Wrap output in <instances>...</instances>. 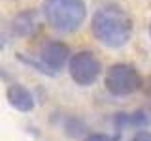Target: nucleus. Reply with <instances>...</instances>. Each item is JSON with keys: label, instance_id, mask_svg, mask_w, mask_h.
I'll return each mask as SVG.
<instances>
[{"label": "nucleus", "instance_id": "7ed1b4c3", "mask_svg": "<svg viewBox=\"0 0 151 141\" xmlns=\"http://www.w3.org/2000/svg\"><path fill=\"white\" fill-rule=\"evenodd\" d=\"M106 88L113 96H129L142 87V77L130 64H113L106 73Z\"/></svg>", "mask_w": 151, "mask_h": 141}, {"label": "nucleus", "instance_id": "f03ea898", "mask_svg": "<svg viewBox=\"0 0 151 141\" xmlns=\"http://www.w3.org/2000/svg\"><path fill=\"white\" fill-rule=\"evenodd\" d=\"M45 21L59 32H74L81 26L87 8L83 0H44L42 4Z\"/></svg>", "mask_w": 151, "mask_h": 141}, {"label": "nucleus", "instance_id": "6e6552de", "mask_svg": "<svg viewBox=\"0 0 151 141\" xmlns=\"http://www.w3.org/2000/svg\"><path fill=\"white\" fill-rule=\"evenodd\" d=\"M119 134L115 135H110V134H104V132H94V134H89L85 135L83 141H119Z\"/></svg>", "mask_w": 151, "mask_h": 141}, {"label": "nucleus", "instance_id": "f257e3e1", "mask_svg": "<svg viewBox=\"0 0 151 141\" xmlns=\"http://www.w3.org/2000/svg\"><path fill=\"white\" fill-rule=\"evenodd\" d=\"M93 34L100 43L111 49L127 45L132 36V21L119 6H102L93 15Z\"/></svg>", "mask_w": 151, "mask_h": 141}, {"label": "nucleus", "instance_id": "0eeeda50", "mask_svg": "<svg viewBox=\"0 0 151 141\" xmlns=\"http://www.w3.org/2000/svg\"><path fill=\"white\" fill-rule=\"evenodd\" d=\"M34 28H36V15H34V11H30V9L19 13L15 17V21H13V30H15V34H19V36L32 34Z\"/></svg>", "mask_w": 151, "mask_h": 141}, {"label": "nucleus", "instance_id": "1a4fd4ad", "mask_svg": "<svg viewBox=\"0 0 151 141\" xmlns=\"http://www.w3.org/2000/svg\"><path fill=\"white\" fill-rule=\"evenodd\" d=\"M129 124H134V126H145V124H147V117H145V113L136 111L134 115H129Z\"/></svg>", "mask_w": 151, "mask_h": 141}, {"label": "nucleus", "instance_id": "9b49d317", "mask_svg": "<svg viewBox=\"0 0 151 141\" xmlns=\"http://www.w3.org/2000/svg\"><path fill=\"white\" fill-rule=\"evenodd\" d=\"M149 36H151V25H149Z\"/></svg>", "mask_w": 151, "mask_h": 141}, {"label": "nucleus", "instance_id": "20e7f679", "mask_svg": "<svg viewBox=\"0 0 151 141\" xmlns=\"http://www.w3.org/2000/svg\"><path fill=\"white\" fill-rule=\"evenodd\" d=\"M100 70H102L100 60L89 51H81L70 58V75L79 87L93 85L100 75Z\"/></svg>", "mask_w": 151, "mask_h": 141}, {"label": "nucleus", "instance_id": "423d86ee", "mask_svg": "<svg viewBox=\"0 0 151 141\" xmlns=\"http://www.w3.org/2000/svg\"><path fill=\"white\" fill-rule=\"evenodd\" d=\"M6 98H8L9 105L17 111L28 113V111L34 109V96H32V92L19 83L9 85L8 90H6Z\"/></svg>", "mask_w": 151, "mask_h": 141}, {"label": "nucleus", "instance_id": "39448f33", "mask_svg": "<svg viewBox=\"0 0 151 141\" xmlns=\"http://www.w3.org/2000/svg\"><path fill=\"white\" fill-rule=\"evenodd\" d=\"M68 45L63 43V41H47V43H44V47H42L40 51V58L42 62H44V66L47 70H60L64 66V62L68 60Z\"/></svg>", "mask_w": 151, "mask_h": 141}, {"label": "nucleus", "instance_id": "9d476101", "mask_svg": "<svg viewBox=\"0 0 151 141\" xmlns=\"http://www.w3.org/2000/svg\"><path fill=\"white\" fill-rule=\"evenodd\" d=\"M130 141H151V134L147 130H140L130 137Z\"/></svg>", "mask_w": 151, "mask_h": 141}]
</instances>
